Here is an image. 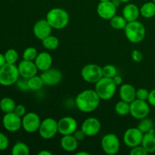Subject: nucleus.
Instances as JSON below:
<instances>
[{
	"mask_svg": "<svg viewBox=\"0 0 155 155\" xmlns=\"http://www.w3.org/2000/svg\"><path fill=\"white\" fill-rule=\"evenodd\" d=\"M101 100L95 90L86 89L79 93L76 97L75 103L77 107L80 111L90 113L97 109Z\"/></svg>",
	"mask_w": 155,
	"mask_h": 155,
	"instance_id": "nucleus-1",
	"label": "nucleus"
},
{
	"mask_svg": "<svg viewBox=\"0 0 155 155\" xmlns=\"http://www.w3.org/2000/svg\"><path fill=\"white\" fill-rule=\"evenodd\" d=\"M46 20L53 29L61 30L68 26L70 17L68 12L61 8H54L48 11Z\"/></svg>",
	"mask_w": 155,
	"mask_h": 155,
	"instance_id": "nucleus-2",
	"label": "nucleus"
},
{
	"mask_svg": "<svg viewBox=\"0 0 155 155\" xmlns=\"http://www.w3.org/2000/svg\"><path fill=\"white\" fill-rule=\"evenodd\" d=\"M117 85L113 79L103 77L95 83V90L102 100H110L114 96Z\"/></svg>",
	"mask_w": 155,
	"mask_h": 155,
	"instance_id": "nucleus-3",
	"label": "nucleus"
},
{
	"mask_svg": "<svg viewBox=\"0 0 155 155\" xmlns=\"http://www.w3.org/2000/svg\"><path fill=\"white\" fill-rule=\"evenodd\" d=\"M126 37L132 43H139L145 36V27L143 24L138 21L127 23L125 29Z\"/></svg>",
	"mask_w": 155,
	"mask_h": 155,
	"instance_id": "nucleus-4",
	"label": "nucleus"
},
{
	"mask_svg": "<svg viewBox=\"0 0 155 155\" xmlns=\"http://www.w3.org/2000/svg\"><path fill=\"white\" fill-rule=\"evenodd\" d=\"M21 77L18 66L13 64L6 63L0 68V85L10 86L15 84Z\"/></svg>",
	"mask_w": 155,
	"mask_h": 155,
	"instance_id": "nucleus-5",
	"label": "nucleus"
},
{
	"mask_svg": "<svg viewBox=\"0 0 155 155\" xmlns=\"http://www.w3.org/2000/svg\"><path fill=\"white\" fill-rule=\"evenodd\" d=\"M38 132L39 136L43 139L48 140L52 139L58 133V121L51 117L45 118L43 120L41 121Z\"/></svg>",
	"mask_w": 155,
	"mask_h": 155,
	"instance_id": "nucleus-6",
	"label": "nucleus"
},
{
	"mask_svg": "<svg viewBox=\"0 0 155 155\" xmlns=\"http://www.w3.org/2000/svg\"><path fill=\"white\" fill-rule=\"evenodd\" d=\"M81 77L89 83H96L103 77L102 68L95 64H89L82 68Z\"/></svg>",
	"mask_w": 155,
	"mask_h": 155,
	"instance_id": "nucleus-7",
	"label": "nucleus"
},
{
	"mask_svg": "<svg viewBox=\"0 0 155 155\" xmlns=\"http://www.w3.org/2000/svg\"><path fill=\"white\" fill-rule=\"evenodd\" d=\"M101 145L104 152L108 155L117 154L120 148L119 138L114 133L104 135L101 139Z\"/></svg>",
	"mask_w": 155,
	"mask_h": 155,
	"instance_id": "nucleus-8",
	"label": "nucleus"
},
{
	"mask_svg": "<svg viewBox=\"0 0 155 155\" xmlns=\"http://www.w3.org/2000/svg\"><path fill=\"white\" fill-rule=\"evenodd\" d=\"M150 104L146 101L139 99H135L130 103V113L135 119L141 120L147 117L150 112Z\"/></svg>",
	"mask_w": 155,
	"mask_h": 155,
	"instance_id": "nucleus-9",
	"label": "nucleus"
},
{
	"mask_svg": "<svg viewBox=\"0 0 155 155\" xmlns=\"http://www.w3.org/2000/svg\"><path fill=\"white\" fill-rule=\"evenodd\" d=\"M41 119L35 112L27 113L22 117V128L28 133H34L39 130Z\"/></svg>",
	"mask_w": 155,
	"mask_h": 155,
	"instance_id": "nucleus-10",
	"label": "nucleus"
},
{
	"mask_svg": "<svg viewBox=\"0 0 155 155\" xmlns=\"http://www.w3.org/2000/svg\"><path fill=\"white\" fill-rule=\"evenodd\" d=\"M2 124L6 130L15 133L22 127V117L15 112L6 113L2 118Z\"/></svg>",
	"mask_w": 155,
	"mask_h": 155,
	"instance_id": "nucleus-11",
	"label": "nucleus"
},
{
	"mask_svg": "<svg viewBox=\"0 0 155 155\" xmlns=\"http://www.w3.org/2000/svg\"><path fill=\"white\" fill-rule=\"evenodd\" d=\"M143 135V133L137 127L128 129L126 130L124 134L123 139L124 144L130 148L141 145Z\"/></svg>",
	"mask_w": 155,
	"mask_h": 155,
	"instance_id": "nucleus-12",
	"label": "nucleus"
},
{
	"mask_svg": "<svg viewBox=\"0 0 155 155\" xmlns=\"http://www.w3.org/2000/svg\"><path fill=\"white\" fill-rule=\"evenodd\" d=\"M77 120L71 117H64L58 121V133L62 136L73 135L77 130Z\"/></svg>",
	"mask_w": 155,
	"mask_h": 155,
	"instance_id": "nucleus-13",
	"label": "nucleus"
},
{
	"mask_svg": "<svg viewBox=\"0 0 155 155\" xmlns=\"http://www.w3.org/2000/svg\"><path fill=\"white\" fill-rule=\"evenodd\" d=\"M117 6L112 1L100 2L97 6V13L98 16L104 20H110L116 15Z\"/></svg>",
	"mask_w": 155,
	"mask_h": 155,
	"instance_id": "nucleus-14",
	"label": "nucleus"
},
{
	"mask_svg": "<svg viewBox=\"0 0 155 155\" xmlns=\"http://www.w3.org/2000/svg\"><path fill=\"white\" fill-rule=\"evenodd\" d=\"M101 128V122L96 117H89L85 120L82 124L81 130L86 136H96Z\"/></svg>",
	"mask_w": 155,
	"mask_h": 155,
	"instance_id": "nucleus-15",
	"label": "nucleus"
},
{
	"mask_svg": "<svg viewBox=\"0 0 155 155\" xmlns=\"http://www.w3.org/2000/svg\"><path fill=\"white\" fill-rule=\"evenodd\" d=\"M41 77L44 82L45 86H55L60 83L62 80V74L56 68H49L48 70L42 71Z\"/></svg>",
	"mask_w": 155,
	"mask_h": 155,
	"instance_id": "nucleus-16",
	"label": "nucleus"
},
{
	"mask_svg": "<svg viewBox=\"0 0 155 155\" xmlns=\"http://www.w3.org/2000/svg\"><path fill=\"white\" fill-rule=\"evenodd\" d=\"M52 29L46 19H42L36 22L33 26V32L34 36L38 39L42 41V39L51 35Z\"/></svg>",
	"mask_w": 155,
	"mask_h": 155,
	"instance_id": "nucleus-17",
	"label": "nucleus"
},
{
	"mask_svg": "<svg viewBox=\"0 0 155 155\" xmlns=\"http://www.w3.org/2000/svg\"><path fill=\"white\" fill-rule=\"evenodd\" d=\"M20 76L24 79H29L33 76L36 75L38 68L35 62L33 61H27L23 59L18 65Z\"/></svg>",
	"mask_w": 155,
	"mask_h": 155,
	"instance_id": "nucleus-18",
	"label": "nucleus"
},
{
	"mask_svg": "<svg viewBox=\"0 0 155 155\" xmlns=\"http://www.w3.org/2000/svg\"><path fill=\"white\" fill-rule=\"evenodd\" d=\"M34 62L38 70L42 72V71H47L51 68L53 60L52 57L49 53L46 52V51H42L37 54Z\"/></svg>",
	"mask_w": 155,
	"mask_h": 155,
	"instance_id": "nucleus-19",
	"label": "nucleus"
},
{
	"mask_svg": "<svg viewBox=\"0 0 155 155\" xmlns=\"http://www.w3.org/2000/svg\"><path fill=\"white\" fill-rule=\"evenodd\" d=\"M136 89L134 86L129 83L122 84L119 91L120 98L126 102L131 103L136 99Z\"/></svg>",
	"mask_w": 155,
	"mask_h": 155,
	"instance_id": "nucleus-20",
	"label": "nucleus"
},
{
	"mask_svg": "<svg viewBox=\"0 0 155 155\" xmlns=\"http://www.w3.org/2000/svg\"><path fill=\"white\" fill-rule=\"evenodd\" d=\"M123 16L127 22L138 21L140 16V8L133 3L127 4L123 9Z\"/></svg>",
	"mask_w": 155,
	"mask_h": 155,
	"instance_id": "nucleus-21",
	"label": "nucleus"
},
{
	"mask_svg": "<svg viewBox=\"0 0 155 155\" xmlns=\"http://www.w3.org/2000/svg\"><path fill=\"white\" fill-rule=\"evenodd\" d=\"M144 148L146 150L148 154H152L155 152V130L152 129L148 133H145L142 137V143Z\"/></svg>",
	"mask_w": 155,
	"mask_h": 155,
	"instance_id": "nucleus-22",
	"label": "nucleus"
},
{
	"mask_svg": "<svg viewBox=\"0 0 155 155\" xmlns=\"http://www.w3.org/2000/svg\"><path fill=\"white\" fill-rule=\"evenodd\" d=\"M78 142L73 135L63 136L61 139V146L67 152H74L78 148Z\"/></svg>",
	"mask_w": 155,
	"mask_h": 155,
	"instance_id": "nucleus-23",
	"label": "nucleus"
},
{
	"mask_svg": "<svg viewBox=\"0 0 155 155\" xmlns=\"http://www.w3.org/2000/svg\"><path fill=\"white\" fill-rule=\"evenodd\" d=\"M140 15L147 19L154 18L155 16V3L154 2L144 3L140 8Z\"/></svg>",
	"mask_w": 155,
	"mask_h": 155,
	"instance_id": "nucleus-24",
	"label": "nucleus"
},
{
	"mask_svg": "<svg viewBox=\"0 0 155 155\" xmlns=\"http://www.w3.org/2000/svg\"><path fill=\"white\" fill-rule=\"evenodd\" d=\"M16 105L15 100L9 97H5L0 101V109L5 114L14 112Z\"/></svg>",
	"mask_w": 155,
	"mask_h": 155,
	"instance_id": "nucleus-25",
	"label": "nucleus"
},
{
	"mask_svg": "<svg viewBox=\"0 0 155 155\" xmlns=\"http://www.w3.org/2000/svg\"><path fill=\"white\" fill-rule=\"evenodd\" d=\"M27 86L29 89L33 91H39L45 86L41 76L35 75L30 78L27 79Z\"/></svg>",
	"mask_w": 155,
	"mask_h": 155,
	"instance_id": "nucleus-26",
	"label": "nucleus"
},
{
	"mask_svg": "<svg viewBox=\"0 0 155 155\" xmlns=\"http://www.w3.org/2000/svg\"><path fill=\"white\" fill-rule=\"evenodd\" d=\"M42 43L44 48L52 51V50H55L59 46V39L56 36L49 35L46 38L42 39Z\"/></svg>",
	"mask_w": 155,
	"mask_h": 155,
	"instance_id": "nucleus-27",
	"label": "nucleus"
},
{
	"mask_svg": "<svg viewBox=\"0 0 155 155\" xmlns=\"http://www.w3.org/2000/svg\"><path fill=\"white\" fill-rule=\"evenodd\" d=\"M12 154L13 155H28L30 154V148L24 142H18L12 147Z\"/></svg>",
	"mask_w": 155,
	"mask_h": 155,
	"instance_id": "nucleus-28",
	"label": "nucleus"
},
{
	"mask_svg": "<svg viewBox=\"0 0 155 155\" xmlns=\"http://www.w3.org/2000/svg\"><path fill=\"white\" fill-rule=\"evenodd\" d=\"M110 21V26L114 30H124L128 23L123 15H115Z\"/></svg>",
	"mask_w": 155,
	"mask_h": 155,
	"instance_id": "nucleus-29",
	"label": "nucleus"
},
{
	"mask_svg": "<svg viewBox=\"0 0 155 155\" xmlns=\"http://www.w3.org/2000/svg\"><path fill=\"white\" fill-rule=\"evenodd\" d=\"M114 109L116 113L120 116L128 115L130 113V103L121 100L115 104Z\"/></svg>",
	"mask_w": 155,
	"mask_h": 155,
	"instance_id": "nucleus-30",
	"label": "nucleus"
},
{
	"mask_svg": "<svg viewBox=\"0 0 155 155\" xmlns=\"http://www.w3.org/2000/svg\"><path fill=\"white\" fill-rule=\"evenodd\" d=\"M139 122L137 125V128L142 132L143 134L145 133H148L149 131H151L152 129H154V123H153L152 120L148 118V117L143 119L139 120Z\"/></svg>",
	"mask_w": 155,
	"mask_h": 155,
	"instance_id": "nucleus-31",
	"label": "nucleus"
},
{
	"mask_svg": "<svg viewBox=\"0 0 155 155\" xmlns=\"http://www.w3.org/2000/svg\"><path fill=\"white\" fill-rule=\"evenodd\" d=\"M5 58L6 63L8 64H15L18 60V51L13 48L7 50L4 54Z\"/></svg>",
	"mask_w": 155,
	"mask_h": 155,
	"instance_id": "nucleus-32",
	"label": "nucleus"
},
{
	"mask_svg": "<svg viewBox=\"0 0 155 155\" xmlns=\"http://www.w3.org/2000/svg\"><path fill=\"white\" fill-rule=\"evenodd\" d=\"M103 77L113 79L117 74L116 67L113 64H106L102 68Z\"/></svg>",
	"mask_w": 155,
	"mask_h": 155,
	"instance_id": "nucleus-33",
	"label": "nucleus"
},
{
	"mask_svg": "<svg viewBox=\"0 0 155 155\" xmlns=\"http://www.w3.org/2000/svg\"><path fill=\"white\" fill-rule=\"evenodd\" d=\"M38 52L37 50L34 47H28L23 52V59L27 61H35Z\"/></svg>",
	"mask_w": 155,
	"mask_h": 155,
	"instance_id": "nucleus-34",
	"label": "nucleus"
},
{
	"mask_svg": "<svg viewBox=\"0 0 155 155\" xmlns=\"http://www.w3.org/2000/svg\"><path fill=\"white\" fill-rule=\"evenodd\" d=\"M148 95H149V92L148 91V89H145V88H139V89L136 90V96L137 99L148 101Z\"/></svg>",
	"mask_w": 155,
	"mask_h": 155,
	"instance_id": "nucleus-35",
	"label": "nucleus"
},
{
	"mask_svg": "<svg viewBox=\"0 0 155 155\" xmlns=\"http://www.w3.org/2000/svg\"><path fill=\"white\" fill-rule=\"evenodd\" d=\"M130 155H147L148 152L146 151V150L142 147V145H137L136 147H133L131 148L130 151Z\"/></svg>",
	"mask_w": 155,
	"mask_h": 155,
	"instance_id": "nucleus-36",
	"label": "nucleus"
},
{
	"mask_svg": "<svg viewBox=\"0 0 155 155\" xmlns=\"http://www.w3.org/2000/svg\"><path fill=\"white\" fill-rule=\"evenodd\" d=\"M9 145L8 138L4 133H0V151H5Z\"/></svg>",
	"mask_w": 155,
	"mask_h": 155,
	"instance_id": "nucleus-37",
	"label": "nucleus"
},
{
	"mask_svg": "<svg viewBox=\"0 0 155 155\" xmlns=\"http://www.w3.org/2000/svg\"><path fill=\"white\" fill-rule=\"evenodd\" d=\"M131 56L132 58H133V60L135 62H140L143 59V54H142V53L137 49H135L132 51Z\"/></svg>",
	"mask_w": 155,
	"mask_h": 155,
	"instance_id": "nucleus-38",
	"label": "nucleus"
},
{
	"mask_svg": "<svg viewBox=\"0 0 155 155\" xmlns=\"http://www.w3.org/2000/svg\"><path fill=\"white\" fill-rule=\"evenodd\" d=\"M14 112H15V114H17L18 116L21 117H23L27 114L25 106L23 105V104H18V105H16Z\"/></svg>",
	"mask_w": 155,
	"mask_h": 155,
	"instance_id": "nucleus-39",
	"label": "nucleus"
},
{
	"mask_svg": "<svg viewBox=\"0 0 155 155\" xmlns=\"http://www.w3.org/2000/svg\"><path fill=\"white\" fill-rule=\"evenodd\" d=\"M73 136H74V137L76 138V139H77L78 141H82L83 140V139H85V137H86V135H85V133H83V130L80 129V130H77L75 132H74V133L73 134Z\"/></svg>",
	"mask_w": 155,
	"mask_h": 155,
	"instance_id": "nucleus-40",
	"label": "nucleus"
},
{
	"mask_svg": "<svg viewBox=\"0 0 155 155\" xmlns=\"http://www.w3.org/2000/svg\"><path fill=\"white\" fill-rule=\"evenodd\" d=\"M148 102L152 107H155V89L149 92V95L148 98Z\"/></svg>",
	"mask_w": 155,
	"mask_h": 155,
	"instance_id": "nucleus-41",
	"label": "nucleus"
},
{
	"mask_svg": "<svg viewBox=\"0 0 155 155\" xmlns=\"http://www.w3.org/2000/svg\"><path fill=\"white\" fill-rule=\"evenodd\" d=\"M113 80H114V81L115 84H116L117 86H120V85L123 84V78H122V77H120V76L117 75H117L115 76L114 77Z\"/></svg>",
	"mask_w": 155,
	"mask_h": 155,
	"instance_id": "nucleus-42",
	"label": "nucleus"
},
{
	"mask_svg": "<svg viewBox=\"0 0 155 155\" xmlns=\"http://www.w3.org/2000/svg\"><path fill=\"white\" fill-rule=\"evenodd\" d=\"M5 64H6V61H5V58L4 54L0 53V68H1L2 67L4 66Z\"/></svg>",
	"mask_w": 155,
	"mask_h": 155,
	"instance_id": "nucleus-43",
	"label": "nucleus"
},
{
	"mask_svg": "<svg viewBox=\"0 0 155 155\" xmlns=\"http://www.w3.org/2000/svg\"><path fill=\"white\" fill-rule=\"evenodd\" d=\"M51 154L50 151H46V150H42V151H39V153H38V155H51Z\"/></svg>",
	"mask_w": 155,
	"mask_h": 155,
	"instance_id": "nucleus-44",
	"label": "nucleus"
},
{
	"mask_svg": "<svg viewBox=\"0 0 155 155\" xmlns=\"http://www.w3.org/2000/svg\"><path fill=\"white\" fill-rule=\"evenodd\" d=\"M111 1H112V2H113L114 4L117 6V7H118V6H119V5L120 4V2H121L120 0H111Z\"/></svg>",
	"mask_w": 155,
	"mask_h": 155,
	"instance_id": "nucleus-45",
	"label": "nucleus"
},
{
	"mask_svg": "<svg viewBox=\"0 0 155 155\" xmlns=\"http://www.w3.org/2000/svg\"><path fill=\"white\" fill-rule=\"evenodd\" d=\"M77 155H89L88 152H86V151H80V152H77Z\"/></svg>",
	"mask_w": 155,
	"mask_h": 155,
	"instance_id": "nucleus-46",
	"label": "nucleus"
},
{
	"mask_svg": "<svg viewBox=\"0 0 155 155\" xmlns=\"http://www.w3.org/2000/svg\"><path fill=\"white\" fill-rule=\"evenodd\" d=\"M120 1L121 2L127 3V2H130V1H131V0H120Z\"/></svg>",
	"mask_w": 155,
	"mask_h": 155,
	"instance_id": "nucleus-47",
	"label": "nucleus"
},
{
	"mask_svg": "<svg viewBox=\"0 0 155 155\" xmlns=\"http://www.w3.org/2000/svg\"><path fill=\"white\" fill-rule=\"evenodd\" d=\"M100 2H105V1H110V0H99Z\"/></svg>",
	"mask_w": 155,
	"mask_h": 155,
	"instance_id": "nucleus-48",
	"label": "nucleus"
},
{
	"mask_svg": "<svg viewBox=\"0 0 155 155\" xmlns=\"http://www.w3.org/2000/svg\"><path fill=\"white\" fill-rule=\"evenodd\" d=\"M153 2H154L155 3V0H153Z\"/></svg>",
	"mask_w": 155,
	"mask_h": 155,
	"instance_id": "nucleus-49",
	"label": "nucleus"
}]
</instances>
